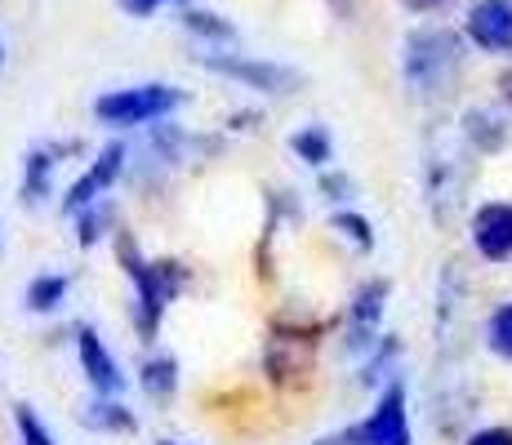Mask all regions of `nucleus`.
Returning <instances> with one entry per match:
<instances>
[{
    "instance_id": "obj_1",
    "label": "nucleus",
    "mask_w": 512,
    "mask_h": 445,
    "mask_svg": "<svg viewBox=\"0 0 512 445\" xmlns=\"http://www.w3.org/2000/svg\"><path fill=\"white\" fill-rule=\"evenodd\" d=\"M419 178H423V205H428L432 223L450 227V219L464 205L468 178H472V147L459 125H441V130L423 138Z\"/></svg>"
},
{
    "instance_id": "obj_2",
    "label": "nucleus",
    "mask_w": 512,
    "mask_h": 445,
    "mask_svg": "<svg viewBox=\"0 0 512 445\" xmlns=\"http://www.w3.org/2000/svg\"><path fill=\"white\" fill-rule=\"evenodd\" d=\"M116 254H121V267L134 285V303H130L134 330H139L143 343H152L156 334H161V321H165V312H170V303L179 299L187 272H183V263H174V259H143V250L130 236L116 241Z\"/></svg>"
},
{
    "instance_id": "obj_3",
    "label": "nucleus",
    "mask_w": 512,
    "mask_h": 445,
    "mask_svg": "<svg viewBox=\"0 0 512 445\" xmlns=\"http://www.w3.org/2000/svg\"><path fill=\"white\" fill-rule=\"evenodd\" d=\"M459 63H464V45L446 27H415L401 45V81L419 103L446 98L459 76Z\"/></svg>"
},
{
    "instance_id": "obj_4",
    "label": "nucleus",
    "mask_w": 512,
    "mask_h": 445,
    "mask_svg": "<svg viewBox=\"0 0 512 445\" xmlns=\"http://www.w3.org/2000/svg\"><path fill=\"white\" fill-rule=\"evenodd\" d=\"M187 103L183 89L147 81V85H125V89H107V94L94 98V116L112 130H130V125H152L165 121L170 112H179Z\"/></svg>"
},
{
    "instance_id": "obj_5",
    "label": "nucleus",
    "mask_w": 512,
    "mask_h": 445,
    "mask_svg": "<svg viewBox=\"0 0 512 445\" xmlns=\"http://www.w3.org/2000/svg\"><path fill=\"white\" fill-rule=\"evenodd\" d=\"M410 410H406V383L388 379V388L379 392V405L352 428H339L330 437L312 445H410Z\"/></svg>"
},
{
    "instance_id": "obj_6",
    "label": "nucleus",
    "mask_w": 512,
    "mask_h": 445,
    "mask_svg": "<svg viewBox=\"0 0 512 445\" xmlns=\"http://www.w3.org/2000/svg\"><path fill=\"white\" fill-rule=\"evenodd\" d=\"M201 67L228 76V81H241L245 89H259V94H294L303 85V76L285 63H268V58H245V54H201L196 58Z\"/></svg>"
},
{
    "instance_id": "obj_7",
    "label": "nucleus",
    "mask_w": 512,
    "mask_h": 445,
    "mask_svg": "<svg viewBox=\"0 0 512 445\" xmlns=\"http://www.w3.org/2000/svg\"><path fill=\"white\" fill-rule=\"evenodd\" d=\"M125 156H130V147H125V143L103 147V156H98L90 170H85L72 187H67V196H63V214H67V219H76L81 210H90V205L107 201V187H112L116 178H121Z\"/></svg>"
},
{
    "instance_id": "obj_8",
    "label": "nucleus",
    "mask_w": 512,
    "mask_h": 445,
    "mask_svg": "<svg viewBox=\"0 0 512 445\" xmlns=\"http://www.w3.org/2000/svg\"><path fill=\"white\" fill-rule=\"evenodd\" d=\"M388 294H392L388 281H366L352 294V303H348V348L352 352L379 348V325H383V312H388Z\"/></svg>"
},
{
    "instance_id": "obj_9",
    "label": "nucleus",
    "mask_w": 512,
    "mask_h": 445,
    "mask_svg": "<svg viewBox=\"0 0 512 445\" xmlns=\"http://www.w3.org/2000/svg\"><path fill=\"white\" fill-rule=\"evenodd\" d=\"M472 250L486 263H512V201H486L472 214Z\"/></svg>"
},
{
    "instance_id": "obj_10",
    "label": "nucleus",
    "mask_w": 512,
    "mask_h": 445,
    "mask_svg": "<svg viewBox=\"0 0 512 445\" xmlns=\"http://www.w3.org/2000/svg\"><path fill=\"white\" fill-rule=\"evenodd\" d=\"M76 356H81V370L90 379L94 397H121L125 392V374L116 365V356L107 352V343L98 339L94 325H76Z\"/></svg>"
},
{
    "instance_id": "obj_11",
    "label": "nucleus",
    "mask_w": 512,
    "mask_h": 445,
    "mask_svg": "<svg viewBox=\"0 0 512 445\" xmlns=\"http://www.w3.org/2000/svg\"><path fill=\"white\" fill-rule=\"evenodd\" d=\"M468 41L486 54H512V0H477L468 14Z\"/></svg>"
},
{
    "instance_id": "obj_12",
    "label": "nucleus",
    "mask_w": 512,
    "mask_h": 445,
    "mask_svg": "<svg viewBox=\"0 0 512 445\" xmlns=\"http://www.w3.org/2000/svg\"><path fill=\"white\" fill-rule=\"evenodd\" d=\"M459 130H464L472 152L495 156V152H504V147L512 143V116L499 112V107H490V103H481V107H472V112H464Z\"/></svg>"
},
{
    "instance_id": "obj_13",
    "label": "nucleus",
    "mask_w": 512,
    "mask_h": 445,
    "mask_svg": "<svg viewBox=\"0 0 512 445\" xmlns=\"http://www.w3.org/2000/svg\"><path fill=\"white\" fill-rule=\"evenodd\" d=\"M76 143H67V147H58V143H49V147H36V152H27V161H23V183H18V196H23V205H45V196H49V178H54V165H58V156L63 152H72Z\"/></svg>"
},
{
    "instance_id": "obj_14",
    "label": "nucleus",
    "mask_w": 512,
    "mask_h": 445,
    "mask_svg": "<svg viewBox=\"0 0 512 445\" xmlns=\"http://www.w3.org/2000/svg\"><path fill=\"white\" fill-rule=\"evenodd\" d=\"M139 388L152 401H170L174 392H179V361H174V356H152V361H143Z\"/></svg>"
},
{
    "instance_id": "obj_15",
    "label": "nucleus",
    "mask_w": 512,
    "mask_h": 445,
    "mask_svg": "<svg viewBox=\"0 0 512 445\" xmlns=\"http://www.w3.org/2000/svg\"><path fill=\"white\" fill-rule=\"evenodd\" d=\"M81 423L85 428H98V432H134L139 428V419H134V414L125 410L121 401H112V397H94L90 405H85Z\"/></svg>"
},
{
    "instance_id": "obj_16",
    "label": "nucleus",
    "mask_w": 512,
    "mask_h": 445,
    "mask_svg": "<svg viewBox=\"0 0 512 445\" xmlns=\"http://www.w3.org/2000/svg\"><path fill=\"white\" fill-rule=\"evenodd\" d=\"M290 152L299 156L303 165H330V156H334V138L326 125H303L299 134H290Z\"/></svg>"
},
{
    "instance_id": "obj_17",
    "label": "nucleus",
    "mask_w": 512,
    "mask_h": 445,
    "mask_svg": "<svg viewBox=\"0 0 512 445\" xmlns=\"http://www.w3.org/2000/svg\"><path fill=\"white\" fill-rule=\"evenodd\" d=\"M67 290H72V276L63 272H41L32 285H27V308L32 312H58L67 299Z\"/></svg>"
},
{
    "instance_id": "obj_18",
    "label": "nucleus",
    "mask_w": 512,
    "mask_h": 445,
    "mask_svg": "<svg viewBox=\"0 0 512 445\" xmlns=\"http://www.w3.org/2000/svg\"><path fill=\"white\" fill-rule=\"evenodd\" d=\"M116 223V210H112V201H98V205H90V210H81L76 214V227H81V236L76 241L90 250V245H98L107 236V227Z\"/></svg>"
},
{
    "instance_id": "obj_19",
    "label": "nucleus",
    "mask_w": 512,
    "mask_h": 445,
    "mask_svg": "<svg viewBox=\"0 0 512 445\" xmlns=\"http://www.w3.org/2000/svg\"><path fill=\"white\" fill-rule=\"evenodd\" d=\"M486 348L495 356H504V361H512V303H499V308L486 316Z\"/></svg>"
},
{
    "instance_id": "obj_20",
    "label": "nucleus",
    "mask_w": 512,
    "mask_h": 445,
    "mask_svg": "<svg viewBox=\"0 0 512 445\" xmlns=\"http://www.w3.org/2000/svg\"><path fill=\"white\" fill-rule=\"evenodd\" d=\"M330 223H334V232H339L343 241H352V245H357L361 254H370V250H374V227H370L366 219H361V214H352V210H339V214H334Z\"/></svg>"
},
{
    "instance_id": "obj_21",
    "label": "nucleus",
    "mask_w": 512,
    "mask_h": 445,
    "mask_svg": "<svg viewBox=\"0 0 512 445\" xmlns=\"http://www.w3.org/2000/svg\"><path fill=\"white\" fill-rule=\"evenodd\" d=\"M14 428H18V445H58L49 437V428L41 423V414L32 410V405H14Z\"/></svg>"
},
{
    "instance_id": "obj_22",
    "label": "nucleus",
    "mask_w": 512,
    "mask_h": 445,
    "mask_svg": "<svg viewBox=\"0 0 512 445\" xmlns=\"http://www.w3.org/2000/svg\"><path fill=\"white\" fill-rule=\"evenodd\" d=\"M183 27L196 36H205V41H232V23H223L219 14H201V9H192V14H183Z\"/></svg>"
},
{
    "instance_id": "obj_23",
    "label": "nucleus",
    "mask_w": 512,
    "mask_h": 445,
    "mask_svg": "<svg viewBox=\"0 0 512 445\" xmlns=\"http://www.w3.org/2000/svg\"><path fill=\"white\" fill-rule=\"evenodd\" d=\"M130 18H152L161 5H187V0H116Z\"/></svg>"
},
{
    "instance_id": "obj_24",
    "label": "nucleus",
    "mask_w": 512,
    "mask_h": 445,
    "mask_svg": "<svg viewBox=\"0 0 512 445\" xmlns=\"http://www.w3.org/2000/svg\"><path fill=\"white\" fill-rule=\"evenodd\" d=\"M321 192H326V201H352V178H343V174H326L321 178Z\"/></svg>"
},
{
    "instance_id": "obj_25",
    "label": "nucleus",
    "mask_w": 512,
    "mask_h": 445,
    "mask_svg": "<svg viewBox=\"0 0 512 445\" xmlns=\"http://www.w3.org/2000/svg\"><path fill=\"white\" fill-rule=\"evenodd\" d=\"M464 445H512V428H481Z\"/></svg>"
},
{
    "instance_id": "obj_26",
    "label": "nucleus",
    "mask_w": 512,
    "mask_h": 445,
    "mask_svg": "<svg viewBox=\"0 0 512 445\" xmlns=\"http://www.w3.org/2000/svg\"><path fill=\"white\" fill-rule=\"evenodd\" d=\"M401 5H406L410 14H432V9H446L450 0H401Z\"/></svg>"
},
{
    "instance_id": "obj_27",
    "label": "nucleus",
    "mask_w": 512,
    "mask_h": 445,
    "mask_svg": "<svg viewBox=\"0 0 512 445\" xmlns=\"http://www.w3.org/2000/svg\"><path fill=\"white\" fill-rule=\"evenodd\" d=\"M504 89H508V98H512V72L504 76Z\"/></svg>"
},
{
    "instance_id": "obj_28",
    "label": "nucleus",
    "mask_w": 512,
    "mask_h": 445,
    "mask_svg": "<svg viewBox=\"0 0 512 445\" xmlns=\"http://www.w3.org/2000/svg\"><path fill=\"white\" fill-rule=\"evenodd\" d=\"M0 67H5V45H0Z\"/></svg>"
},
{
    "instance_id": "obj_29",
    "label": "nucleus",
    "mask_w": 512,
    "mask_h": 445,
    "mask_svg": "<svg viewBox=\"0 0 512 445\" xmlns=\"http://www.w3.org/2000/svg\"><path fill=\"white\" fill-rule=\"evenodd\" d=\"M156 445H183V441H156Z\"/></svg>"
}]
</instances>
